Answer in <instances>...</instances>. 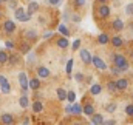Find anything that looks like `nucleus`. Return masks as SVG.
Here are the masks:
<instances>
[{"instance_id": "obj_31", "label": "nucleus", "mask_w": 133, "mask_h": 125, "mask_svg": "<svg viewBox=\"0 0 133 125\" xmlns=\"http://www.w3.org/2000/svg\"><path fill=\"white\" fill-rule=\"evenodd\" d=\"M8 62V53L5 50H0V65H5Z\"/></svg>"}, {"instance_id": "obj_8", "label": "nucleus", "mask_w": 133, "mask_h": 125, "mask_svg": "<svg viewBox=\"0 0 133 125\" xmlns=\"http://www.w3.org/2000/svg\"><path fill=\"white\" fill-rule=\"evenodd\" d=\"M37 76H39L40 79H48V77L51 76V71H50L46 66L40 65V66H37Z\"/></svg>"}, {"instance_id": "obj_39", "label": "nucleus", "mask_w": 133, "mask_h": 125, "mask_svg": "<svg viewBox=\"0 0 133 125\" xmlns=\"http://www.w3.org/2000/svg\"><path fill=\"white\" fill-rule=\"evenodd\" d=\"M71 66H73V60L70 59V60L66 62V65H65V71H66V74H70V73H71Z\"/></svg>"}, {"instance_id": "obj_19", "label": "nucleus", "mask_w": 133, "mask_h": 125, "mask_svg": "<svg viewBox=\"0 0 133 125\" xmlns=\"http://www.w3.org/2000/svg\"><path fill=\"white\" fill-rule=\"evenodd\" d=\"M124 22L121 20V19H116V20H113V23H111V28L115 30V31H122L124 30Z\"/></svg>"}, {"instance_id": "obj_55", "label": "nucleus", "mask_w": 133, "mask_h": 125, "mask_svg": "<svg viewBox=\"0 0 133 125\" xmlns=\"http://www.w3.org/2000/svg\"><path fill=\"white\" fill-rule=\"evenodd\" d=\"M2 2H3V0H0V5H2Z\"/></svg>"}, {"instance_id": "obj_53", "label": "nucleus", "mask_w": 133, "mask_h": 125, "mask_svg": "<svg viewBox=\"0 0 133 125\" xmlns=\"http://www.w3.org/2000/svg\"><path fill=\"white\" fill-rule=\"evenodd\" d=\"M0 17H2V9H0Z\"/></svg>"}, {"instance_id": "obj_34", "label": "nucleus", "mask_w": 133, "mask_h": 125, "mask_svg": "<svg viewBox=\"0 0 133 125\" xmlns=\"http://www.w3.org/2000/svg\"><path fill=\"white\" fill-rule=\"evenodd\" d=\"M125 114L129 117H133V103H127L125 105Z\"/></svg>"}, {"instance_id": "obj_29", "label": "nucleus", "mask_w": 133, "mask_h": 125, "mask_svg": "<svg viewBox=\"0 0 133 125\" xmlns=\"http://www.w3.org/2000/svg\"><path fill=\"white\" fill-rule=\"evenodd\" d=\"M56 93H57V99L59 100H65L66 99V91L64 88H56Z\"/></svg>"}, {"instance_id": "obj_37", "label": "nucleus", "mask_w": 133, "mask_h": 125, "mask_svg": "<svg viewBox=\"0 0 133 125\" xmlns=\"http://www.w3.org/2000/svg\"><path fill=\"white\" fill-rule=\"evenodd\" d=\"M74 79H76V82H84L85 76H84L82 73H76V74H74Z\"/></svg>"}, {"instance_id": "obj_30", "label": "nucleus", "mask_w": 133, "mask_h": 125, "mask_svg": "<svg viewBox=\"0 0 133 125\" xmlns=\"http://www.w3.org/2000/svg\"><path fill=\"white\" fill-rule=\"evenodd\" d=\"M101 91H102V87H101L99 84H95V85H91V88H90V93L95 94V96H96V94H99Z\"/></svg>"}, {"instance_id": "obj_15", "label": "nucleus", "mask_w": 133, "mask_h": 125, "mask_svg": "<svg viewBox=\"0 0 133 125\" xmlns=\"http://www.w3.org/2000/svg\"><path fill=\"white\" fill-rule=\"evenodd\" d=\"M82 113H84V114H87V116H90V117H91V116H93V114H95V113H96V111H95V107H93V105H91V103H85V105H84V107H82Z\"/></svg>"}, {"instance_id": "obj_13", "label": "nucleus", "mask_w": 133, "mask_h": 125, "mask_svg": "<svg viewBox=\"0 0 133 125\" xmlns=\"http://www.w3.org/2000/svg\"><path fill=\"white\" fill-rule=\"evenodd\" d=\"M110 43L115 46V48H121L124 45V39L121 36H115V37H110Z\"/></svg>"}, {"instance_id": "obj_2", "label": "nucleus", "mask_w": 133, "mask_h": 125, "mask_svg": "<svg viewBox=\"0 0 133 125\" xmlns=\"http://www.w3.org/2000/svg\"><path fill=\"white\" fill-rule=\"evenodd\" d=\"M14 17H16L19 22H28V20H31V17H33V16L26 14V11H25L22 6H19L17 9H14Z\"/></svg>"}, {"instance_id": "obj_42", "label": "nucleus", "mask_w": 133, "mask_h": 125, "mask_svg": "<svg viewBox=\"0 0 133 125\" xmlns=\"http://www.w3.org/2000/svg\"><path fill=\"white\" fill-rule=\"evenodd\" d=\"M102 125H116V119H108V121H105V119H104Z\"/></svg>"}, {"instance_id": "obj_21", "label": "nucleus", "mask_w": 133, "mask_h": 125, "mask_svg": "<svg viewBox=\"0 0 133 125\" xmlns=\"http://www.w3.org/2000/svg\"><path fill=\"white\" fill-rule=\"evenodd\" d=\"M98 42H99L101 45H107V43H110V36L107 34V32H102L98 36Z\"/></svg>"}, {"instance_id": "obj_17", "label": "nucleus", "mask_w": 133, "mask_h": 125, "mask_svg": "<svg viewBox=\"0 0 133 125\" xmlns=\"http://www.w3.org/2000/svg\"><path fill=\"white\" fill-rule=\"evenodd\" d=\"M102 122H104V116L101 113H95L91 116V122H90L91 125H102Z\"/></svg>"}, {"instance_id": "obj_9", "label": "nucleus", "mask_w": 133, "mask_h": 125, "mask_svg": "<svg viewBox=\"0 0 133 125\" xmlns=\"http://www.w3.org/2000/svg\"><path fill=\"white\" fill-rule=\"evenodd\" d=\"M19 84H20L22 91H28V76H26V73L19 74Z\"/></svg>"}, {"instance_id": "obj_22", "label": "nucleus", "mask_w": 133, "mask_h": 125, "mask_svg": "<svg viewBox=\"0 0 133 125\" xmlns=\"http://www.w3.org/2000/svg\"><path fill=\"white\" fill-rule=\"evenodd\" d=\"M19 50H20L22 54H28V53H31V45H30L28 42H23V43H20Z\"/></svg>"}, {"instance_id": "obj_36", "label": "nucleus", "mask_w": 133, "mask_h": 125, "mask_svg": "<svg viewBox=\"0 0 133 125\" xmlns=\"http://www.w3.org/2000/svg\"><path fill=\"white\" fill-rule=\"evenodd\" d=\"M34 59H36L34 53H30V56H28V60H26V65H28V66H31V65H34Z\"/></svg>"}, {"instance_id": "obj_18", "label": "nucleus", "mask_w": 133, "mask_h": 125, "mask_svg": "<svg viewBox=\"0 0 133 125\" xmlns=\"http://www.w3.org/2000/svg\"><path fill=\"white\" fill-rule=\"evenodd\" d=\"M25 39H26V40H31V42L37 40V39H39L37 31H36V30H26V31H25Z\"/></svg>"}, {"instance_id": "obj_51", "label": "nucleus", "mask_w": 133, "mask_h": 125, "mask_svg": "<svg viewBox=\"0 0 133 125\" xmlns=\"http://www.w3.org/2000/svg\"><path fill=\"white\" fill-rule=\"evenodd\" d=\"M64 19H65V20H70V12H65V14H64Z\"/></svg>"}, {"instance_id": "obj_49", "label": "nucleus", "mask_w": 133, "mask_h": 125, "mask_svg": "<svg viewBox=\"0 0 133 125\" xmlns=\"http://www.w3.org/2000/svg\"><path fill=\"white\" fill-rule=\"evenodd\" d=\"M23 125H30V117H25L23 119Z\"/></svg>"}, {"instance_id": "obj_41", "label": "nucleus", "mask_w": 133, "mask_h": 125, "mask_svg": "<svg viewBox=\"0 0 133 125\" xmlns=\"http://www.w3.org/2000/svg\"><path fill=\"white\" fill-rule=\"evenodd\" d=\"M81 46V39H76L74 43H73V51H77V48Z\"/></svg>"}, {"instance_id": "obj_48", "label": "nucleus", "mask_w": 133, "mask_h": 125, "mask_svg": "<svg viewBox=\"0 0 133 125\" xmlns=\"http://www.w3.org/2000/svg\"><path fill=\"white\" fill-rule=\"evenodd\" d=\"M53 36V32H45L43 34V39H48V37H51Z\"/></svg>"}, {"instance_id": "obj_1", "label": "nucleus", "mask_w": 133, "mask_h": 125, "mask_svg": "<svg viewBox=\"0 0 133 125\" xmlns=\"http://www.w3.org/2000/svg\"><path fill=\"white\" fill-rule=\"evenodd\" d=\"M111 60H113V66L119 68V71H121V73H125V71H129V68H130V63H129V60L125 59V56H124V54L115 53V54L111 56Z\"/></svg>"}, {"instance_id": "obj_58", "label": "nucleus", "mask_w": 133, "mask_h": 125, "mask_svg": "<svg viewBox=\"0 0 133 125\" xmlns=\"http://www.w3.org/2000/svg\"><path fill=\"white\" fill-rule=\"evenodd\" d=\"M132 17H133V16H132Z\"/></svg>"}, {"instance_id": "obj_3", "label": "nucleus", "mask_w": 133, "mask_h": 125, "mask_svg": "<svg viewBox=\"0 0 133 125\" xmlns=\"http://www.w3.org/2000/svg\"><path fill=\"white\" fill-rule=\"evenodd\" d=\"M0 122H2V125H16V119L9 113H2L0 114Z\"/></svg>"}, {"instance_id": "obj_12", "label": "nucleus", "mask_w": 133, "mask_h": 125, "mask_svg": "<svg viewBox=\"0 0 133 125\" xmlns=\"http://www.w3.org/2000/svg\"><path fill=\"white\" fill-rule=\"evenodd\" d=\"M40 88V79L33 77V79H28V90H33V91H39Z\"/></svg>"}, {"instance_id": "obj_44", "label": "nucleus", "mask_w": 133, "mask_h": 125, "mask_svg": "<svg viewBox=\"0 0 133 125\" xmlns=\"http://www.w3.org/2000/svg\"><path fill=\"white\" fill-rule=\"evenodd\" d=\"M61 2H62V0H48V3H50V5H53V6L61 5Z\"/></svg>"}, {"instance_id": "obj_56", "label": "nucleus", "mask_w": 133, "mask_h": 125, "mask_svg": "<svg viewBox=\"0 0 133 125\" xmlns=\"http://www.w3.org/2000/svg\"><path fill=\"white\" fill-rule=\"evenodd\" d=\"M74 125H81V124H74Z\"/></svg>"}, {"instance_id": "obj_33", "label": "nucleus", "mask_w": 133, "mask_h": 125, "mask_svg": "<svg viewBox=\"0 0 133 125\" xmlns=\"http://www.w3.org/2000/svg\"><path fill=\"white\" fill-rule=\"evenodd\" d=\"M125 14H127V16H130V17L133 16V2H130V3H127V5H125Z\"/></svg>"}, {"instance_id": "obj_46", "label": "nucleus", "mask_w": 133, "mask_h": 125, "mask_svg": "<svg viewBox=\"0 0 133 125\" xmlns=\"http://www.w3.org/2000/svg\"><path fill=\"white\" fill-rule=\"evenodd\" d=\"M84 80H85L87 84H91V80H93V76H87V77H85Z\"/></svg>"}, {"instance_id": "obj_20", "label": "nucleus", "mask_w": 133, "mask_h": 125, "mask_svg": "<svg viewBox=\"0 0 133 125\" xmlns=\"http://www.w3.org/2000/svg\"><path fill=\"white\" fill-rule=\"evenodd\" d=\"M6 63H9V65H17V63H19V54H17L16 51H12V53L8 56V62Z\"/></svg>"}, {"instance_id": "obj_50", "label": "nucleus", "mask_w": 133, "mask_h": 125, "mask_svg": "<svg viewBox=\"0 0 133 125\" xmlns=\"http://www.w3.org/2000/svg\"><path fill=\"white\" fill-rule=\"evenodd\" d=\"M99 5H107V0H96Z\"/></svg>"}, {"instance_id": "obj_45", "label": "nucleus", "mask_w": 133, "mask_h": 125, "mask_svg": "<svg viewBox=\"0 0 133 125\" xmlns=\"http://www.w3.org/2000/svg\"><path fill=\"white\" fill-rule=\"evenodd\" d=\"M74 5L76 6H84L85 5V0H74Z\"/></svg>"}, {"instance_id": "obj_14", "label": "nucleus", "mask_w": 133, "mask_h": 125, "mask_svg": "<svg viewBox=\"0 0 133 125\" xmlns=\"http://www.w3.org/2000/svg\"><path fill=\"white\" fill-rule=\"evenodd\" d=\"M56 45H57V48H61V50H66L68 45H70V40H68L66 37H64V36H61V37L57 39Z\"/></svg>"}, {"instance_id": "obj_16", "label": "nucleus", "mask_w": 133, "mask_h": 125, "mask_svg": "<svg viewBox=\"0 0 133 125\" xmlns=\"http://www.w3.org/2000/svg\"><path fill=\"white\" fill-rule=\"evenodd\" d=\"M39 8H40V6H39L37 2H30V3H28V8H26V14L33 16L36 11H39Z\"/></svg>"}, {"instance_id": "obj_23", "label": "nucleus", "mask_w": 133, "mask_h": 125, "mask_svg": "<svg viewBox=\"0 0 133 125\" xmlns=\"http://www.w3.org/2000/svg\"><path fill=\"white\" fill-rule=\"evenodd\" d=\"M33 111H34V113H42V111H43V103H42L40 100H34Z\"/></svg>"}, {"instance_id": "obj_54", "label": "nucleus", "mask_w": 133, "mask_h": 125, "mask_svg": "<svg viewBox=\"0 0 133 125\" xmlns=\"http://www.w3.org/2000/svg\"><path fill=\"white\" fill-rule=\"evenodd\" d=\"M3 2H9V0H3Z\"/></svg>"}, {"instance_id": "obj_28", "label": "nucleus", "mask_w": 133, "mask_h": 125, "mask_svg": "<svg viewBox=\"0 0 133 125\" xmlns=\"http://www.w3.org/2000/svg\"><path fill=\"white\" fill-rule=\"evenodd\" d=\"M107 90L110 91L111 94H115L118 90H116V84H115V80H108L107 82Z\"/></svg>"}, {"instance_id": "obj_26", "label": "nucleus", "mask_w": 133, "mask_h": 125, "mask_svg": "<svg viewBox=\"0 0 133 125\" xmlns=\"http://www.w3.org/2000/svg\"><path fill=\"white\" fill-rule=\"evenodd\" d=\"M19 103H20L22 108H28V107H30V97H28V96H22V97L19 99Z\"/></svg>"}, {"instance_id": "obj_4", "label": "nucleus", "mask_w": 133, "mask_h": 125, "mask_svg": "<svg viewBox=\"0 0 133 125\" xmlns=\"http://www.w3.org/2000/svg\"><path fill=\"white\" fill-rule=\"evenodd\" d=\"M0 90L3 91V94H9L11 93V85H9L8 79H6L3 74H0Z\"/></svg>"}, {"instance_id": "obj_38", "label": "nucleus", "mask_w": 133, "mask_h": 125, "mask_svg": "<svg viewBox=\"0 0 133 125\" xmlns=\"http://www.w3.org/2000/svg\"><path fill=\"white\" fill-rule=\"evenodd\" d=\"M70 19H71L74 23H79V22H81V16H79V14H71Z\"/></svg>"}, {"instance_id": "obj_7", "label": "nucleus", "mask_w": 133, "mask_h": 125, "mask_svg": "<svg viewBox=\"0 0 133 125\" xmlns=\"http://www.w3.org/2000/svg\"><path fill=\"white\" fill-rule=\"evenodd\" d=\"M2 26H3V31L6 34H11V32L16 31V22L14 20H5Z\"/></svg>"}, {"instance_id": "obj_32", "label": "nucleus", "mask_w": 133, "mask_h": 125, "mask_svg": "<svg viewBox=\"0 0 133 125\" xmlns=\"http://www.w3.org/2000/svg\"><path fill=\"white\" fill-rule=\"evenodd\" d=\"M59 31L62 32V36H64V37H66V39L70 37V30L66 28L65 25H59Z\"/></svg>"}, {"instance_id": "obj_43", "label": "nucleus", "mask_w": 133, "mask_h": 125, "mask_svg": "<svg viewBox=\"0 0 133 125\" xmlns=\"http://www.w3.org/2000/svg\"><path fill=\"white\" fill-rule=\"evenodd\" d=\"M5 46L9 48V50H14V43H12L11 40H6V42H5Z\"/></svg>"}, {"instance_id": "obj_11", "label": "nucleus", "mask_w": 133, "mask_h": 125, "mask_svg": "<svg viewBox=\"0 0 133 125\" xmlns=\"http://www.w3.org/2000/svg\"><path fill=\"white\" fill-rule=\"evenodd\" d=\"M98 16L102 17V19H107L108 16H110V6L108 5H99V8H98Z\"/></svg>"}, {"instance_id": "obj_10", "label": "nucleus", "mask_w": 133, "mask_h": 125, "mask_svg": "<svg viewBox=\"0 0 133 125\" xmlns=\"http://www.w3.org/2000/svg\"><path fill=\"white\" fill-rule=\"evenodd\" d=\"M115 84H116V90H118V91H125V90L129 88V80L124 79V77L115 80Z\"/></svg>"}, {"instance_id": "obj_57", "label": "nucleus", "mask_w": 133, "mask_h": 125, "mask_svg": "<svg viewBox=\"0 0 133 125\" xmlns=\"http://www.w3.org/2000/svg\"><path fill=\"white\" fill-rule=\"evenodd\" d=\"M132 100H133V94H132Z\"/></svg>"}, {"instance_id": "obj_40", "label": "nucleus", "mask_w": 133, "mask_h": 125, "mask_svg": "<svg viewBox=\"0 0 133 125\" xmlns=\"http://www.w3.org/2000/svg\"><path fill=\"white\" fill-rule=\"evenodd\" d=\"M110 73H111L113 76H118V74H121L119 68H116V66H113V65H111V68H110Z\"/></svg>"}, {"instance_id": "obj_25", "label": "nucleus", "mask_w": 133, "mask_h": 125, "mask_svg": "<svg viewBox=\"0 0 133 125\" xmlns=\"http://www.w3.org/2000/svg\"><path fill=\"white\" fill-rule=\"evenodd\" d=\"M71 114H74V116L82 114V107H81L79 103H73V105H71Z\"/></svg>"}, {"instance_id": "obj_52", "label": "nucleus", "mask_w": 133, "mask_h": 125, "mask_svg": "<svg viewBox=\"0 0 133 125\" xmlns=\"http://www.w3.org/2000/svg\"><path fill=\"white\" fill-rule=\"evenodd\" d=\"M26 2H28V3H30V2H36V0H26Z\"/></svg>"}, {"instance_id": "obj_35", "label": "nucleus", "mask_w": 133, "mask_h": 125, "mask_svg": "<svg viewBox=\"0 0 133 125\" xmlns=\"http://www.w3.org/2000/svg\"><path fill=\"white\" fill-rule=\"evenodd\" d=\"M8 6H9L11 9H17V8H19V3H17V0H9V2H8Z\"/></svg>"}, {"instance_id": "obj_5", "label": "nucleus", "mask_w": 133, "mask_h": 125, "mask_svg": "<svg viewBox=\"0 0 133 125\" xmlns=\"http://www.w3.org/2000/svg\"><path fill=\"white\" fill-rule=\"evenodd\" d=\"M91 63H93V65L98 68V70H101V71H105V70L108 68V65L104 62L99 56H93V57H91Z\"/></svg>"}, {"instance_id": "obj_27", "label": "nucleus", "mask_w": 133, "mask_h": 125, "mask_svg": "<svg viewBox=\"0 0 133 125\" xmlns=\"http://www.w3.org/2000/svg\"><path fill=\"white\" fill-rule=\"evenodd\" d=\"M65 100H68V103H70V105H73V103H74V100H76V93H74L73 90L66 91V99H65Z\"/></svg>"}, {"instance_id": "obj_47", "label": "nucleus", "mask_w": 133, "mask_h": 125, "mask_svg": "<svg viewBox=\"0 0 133 125\" xmlns=\"http://www.w3.org/2000/svg\"><path fill=\"white\" fill-rule=\"evenodd\" d=\"M65 113H66V114H71V105H66V108H65Z\"/></svg>"}, {"instance_id": "obj_24", "label": "nucleus", "mask_w": 133, "mask_h": 125, "mask_svg": "<svg viewBox=\"0 0 133 125\" xmlns=\"http://www.w3.org/2000/svg\"><path fill=\"white\" fill-rule=\"evenodd\" d=\"M116 108H118V103H116V102H110V103H107V105L104 107V110H105L107 113H115Z\"/></svg>"}, {"instance_id": "obj_6", "label": "nucleus", "mask_w": 133, "mask_h": 125, "mask_svg": "<svg viewBox=\"0 0 133 125\" xmlns=\"http://www.w3.org/2000/svg\"><path fill=\"white\" fill-rule=\"evenodd\" d=\"M79 56H81V60H82L84 65H90V63H91V57H93V56H91V53H90L88 50H85V48L81 50V51H79Z\"/></svg>"}]
</instances>
